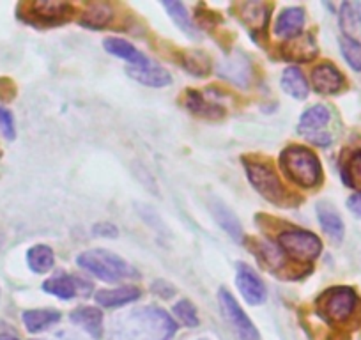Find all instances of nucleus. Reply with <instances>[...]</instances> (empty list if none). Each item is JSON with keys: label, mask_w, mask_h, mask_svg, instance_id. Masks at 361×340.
I'll list each match as a JSON object with an SVG mask.
<instances>
[{"label": "nucleus", "mask_w": 361, "mask_h": 340, "mask_svg": "<svg viewBox=\"0 0 361 340\" xmlns=\"http://www.w3.org/2000/svg\"><path fill=\"white\" fill-rule=\"evenodd\" d=\"M343 178H345L347 185L356 188L357 193H361V151L349 158L345 170H343Z\"/></svg>", "instance_id": "cd10ccee"}, {"label": "nucleus", "mask_w": 361, "mask_h": 340, "mask_svg": "<svg viewBox=\"0 0 361 340\" xmlns=\"http://www.w3.org/2000/svg\"><path fill=\"white\" fill-rule=\"evenodd\" d=\"M186 107H188L193 114H197V116H204V117L224 116V110H221L220 107L214 105V103L206 102L199 92H193V91H190L188 96H186Z\"/></svg>", "instance_id": "a878e982"}, {"label": "nucleus", "mask_w": 361, "mask_h": 340, "mask_svg": "<svg viewBox=\"0 0 361 340\" xmlns=\"http://www.w3.org/2000/svg\"><path fill=\"white\" fill-rule=\"evenodd\" d=\"M279 245L287 255L300 262L314 261L321 255L322 250V243L317 236L308 231H300V229L283 231L279 236Z\"/></svg>", "instance_id": "20e7f679"}, {"label": "nucleus", "mask_w": 361, "mask_h": 340, "mask_svg": "<svg viewBox=\"0 0 361 340\" xmlns=\"http://www.w3.org/2000/svg\"><path fill=\"white\" fill-rule=\"evenodd\" d=\"M340 25L349 34V37H353V34H356L357 29L361 27L360 15L354 11V8L350 4L342 6V11H340Z\"/></svg>", "instance_id": "7c9ffc66"}, {"label": "nucleus", "mask_w": 361, "mask_h": 340, "mask_svg": "<svg viewBox=\"0 0 361 340\" xmlns=\"http://www.w3.org/2000/svg\"><path fill=\"white\" fill-rule=\"evenodd\" d=\"M94 234H98V236H105V238H116L117 236V229L114 227V225H109V224H105V225H96L94 227Z\"/></svg>", "instance_id": "f704fd0d"}, {"label": "nucleus", "mask_w": 361, "mask_h": 340, "mask_svg": "<svg viewBox=\"0 0 361 340\" xmlns=\"http://www.w3.org/2000/svg\"><path fill=\"white\" fill-rule=\"evenodd\" d=\"M280 166L283 174L303 188H312L321 183L322 169L317 156L307 147L301 145H290L280 156Z\"/></svg>", "instance_id": "f257e3e1"}, {"label": "nucleus", "mask_w": 361, "mask_h": 340, "mask_svg": "<svg viewBox=\"0 0 361 340\" xmlns=\"http://www.w3.org/2000/svg\"><path fill=\"white\" fill-rule=\"evenodd\" d=\"M15 95H16L15 83H13L9 78H0V99L9 102L11 98H15Z\"/></svg>", "instance_id": "72a5a7b5"}, {"label": "nucleus", "mask_w": 361, "mask_h": 340, "mask_svg": "<svg viewBox=\"0 0 361 340\" xmlns=\"http://www.w3.org/2000/svg\"><path fill=\"white\" fill-rule=\"evenodd\" d=\"M112 18V9L105 4H92L83 16L80 18V23L83 27H89V29H102Z\"/></svg>", "instance_id": "393cba45"}, {"label": "nucleus", "mask_w": 361, "mask_h": 340, "mask_svg": "<svg viewBox=\"0 0 361 340\" xmlns=\"http://www.w3.org/2000/svg\"><path fill=\"white\" fill-rule=\"evenodd\" d=\"M0 246H2V238H0Z\"/></svg>", "instance_id": "4c0bfd02"}, {"label": "nucleus", "mask_w": 361, "mask_h": 340, "mask_svg": "<svg viewBox=\"0 0 361 340\" xmlns=\"http://www.w3.org/2000/svg\"><path fill=\"white\" fill-rule=\"evenodd\" d=\"M282 89L296 99L308 98V82L298 68H287L282 75Z\"/></svg>", "instance_id": "dca6fc26"}, {"label": "nucleus", "mask_w": 361, "mask_h": 340, "mask_svg": "<svg viewBox=\"0 0 361 340\" xmlns=\"http://www.w3.org/2000/svg\"><path fill=\"white\" fill-rule=\"evenodd\" d=\"M319 221H321L324 232L333 239V241H342L343 221L333 207H329L328 204L319 206Z\"/></svg>", "instance_id": "412c9836"}, {"label": "nucleus", "mask_w": 361, "mask_h": 340, "mask_svg": "<svg viewBox=\"0 0 361 340\" xmlns=\"http://www.w3.org/2000/svg\"><path fill=\"white\" fill-rule=\"evenodd\" d=\"M128 75L137 80L138 83H142V85H147V87H165L172 82L170 73L165 68H161L158 62L151 61V59H147L140 66H130Z\"/></svg>", "instance_id": "6e6552de"}, {"label": "nucleus", "mask_w": 361, "mask_h": 340, "mask_svg": "<svg viewBox=\"0 0 361 340\" xmlns=\"http://www.w3.org/2000/svg\"><path fill=\"white\" fill-rule=\"evenodd\" d=\"M239 291H241L243 298L248 301L250 305H260L266 301V287H264L262 280L245 265H239L238 277H235Z\"/></svg>", "instance_id": "1a4fd4ad"}, {"label": "nucleus", "mask_w": 361, "mask_h": 340, "mask_svg": "<svg viewBox=\"0 0 361 340\" xmlns=\"http://www.w3.org/2000/svg\"><path fill=\"white\" fill-rule=\"evenodd\" d=\"M0 131L4 133V137L8 140H15V119H13V114L9 110H6L4 107H0Z\"/></svg>", "instance_id": "473e14b6"}, {"label": "nucleus", "mask_w": 361, "mask_h": 340, "mask_svg": "<svg viewBox=\"0 0 361 340\" xmlns=\"http://www.w3.org/2000/svg\"><path fill=\"white\" fill-rule=\"evenodd\" d=\"M27 265L34 273H47L54 268V250L47 245H36L27 252Z\"/></svg>", "instance_id": "a211bd4d"}, {"label": "nucleus", "mask_w": 361, "mask_h": 340, "mask_svg": "<svg viewBox=\"0 0 361 340\" xmlns=\"http://www.w3.org/2000/svg\"><path fill=\"white\" fill-rule=\"evenodd\" d=\"M329 119H331L329 110L324 105H315L301 116L300 124H298V131L301 135H305L307 138L314 137V135L322 133V130L328 126Z\"/></svg>", "instance_id": "f8f14e48"}, {"label": "nucleus", "mask_w": 361, "mask_h": 340, "mask_svg": "<svg viewBox=\"0 0 361 340\" xmlns=\"http://www.w3.org/2000/svg\"><path fill=\"white\" fill-rule=\"evenodd\" d=\"M71 11L64 2H51V0H37L30 4H22L18 8V16L32 25H57Z\"/></svg>", "instance_id": "423d86ee"}, {"label": "nucleus", "mask_w": 361, "mask_h": 340, "mask_svg": "<svg viewBox=\"0 0 361 340\" xmlns=\"http://www.w3.org/2000/svg\"><path fill=\"white\" fill-rule=\"evenodd\" d=\"M357 298L349 287H333L324 293L319 301L321 314L331 322H343L353 315Z\"/></svg>", "instance_id": "39448f33"}, {"label": "nucleus", "mask_w": 361, "mask_h": 340, "mask_svg": "<svg viewBox=\"0 0 361 340\" xmlns=\"http://www.w3.org/2000/svg\"><path fill=\"white\" fill-rule=\"evenodd\" d=\"M163 8L169 11L170 18L173 20V23H176L177 27H179L183 32L188 34L190 37H197L199 34H197V29L195 25H193L192 18H190L188 11H186V8L180 2H173V0H166V2H163Z\"/></svg>", "instance_id": "4be33fe9"}, {"label": "nucleus", "mask_w": 361, "mask_h": 340, "mask_svg": "<svg viewBox=\"0 0 361 340\" xmlns=\"http://www.w3.org/2000/svg\"><path fill=\"white\" fill-rule=\"evenodd\" d=\"M218 300H220L221 312H224V315L227 317V321L232 324V328L235 329V333L239 335V339L241 340H260V335H259V332H257L255 326H253V322L250 321L248 315L243 312V308L239 307L238 301L234 300V296H232L228 291L220 289V293H218Z\"/></svg>", "instance_id": "0eeeda50"}, {"label": "nucleus", "mask_w": 361, "mask_h": 340, "mask_svg": "<svg viewBox=\"0 0 361 340\" xmlns=\"http://www.w3.org/2000/svg\"><path fill=\"white\" fill-rule=\"evenodd\" d=\"M257 253H259V257L264 261V265L269 266L271 269H279L283 266L282 252L275 245H271V243H260L259 252Z\"/></svg>", "instance_id": "c85d7f7f"}, {"label": "nucleus", "mask_w": 361, "mask_h": 340, "mask_svg": "<svg viewBox=\"0 0 361 340\" xmlns=\"http://www.w3.org/2000/svg\"><path fill=\"white\" fill-rule=\"evenodd\" d=\"M202 340H204V339H202Z\"/></svg>", "instance_id": "ea45409f"}, {"label": "nucleus", "mask_w": 361, "mask_h": 340, "mask_svg": "<svg viewBox=\"0 0 361 340\" xmlns=\"http://www.w3.org/2000/svg\"><path fill=\"white\" fill-rule=\"evenodd\" d=\"M305 25V11L301 8H289L282 11L276 20L275 32L283 40H294L301 36Z\"/></svg>", "instance_id": "9b49d317"}, {"label": "nucleus", "mask_w": 361, "mask_h": 340, "mask_svg": "<svg viewBox=\"0 0 361 340\" xmlns=\"http://www.w3.org/2000/svg\"><path fill=\"white\" fill-rule=\"evenodd\" d=\"M71 319L76 324L82 326L83 329L90 333L92 336L102 335L103 329V314L94 307H82L71 314Z\"/></svg>", "instance_id": "f3484780"}, {"label": "nucleus", "mask_w": 361, "mask_h": 340, "mask_svg": "<svg viewBox=\"0 0 361 340\" xmlns=\"http://www.w3.org/2000/svg\"><path fill=\"white\" fill-rule=\"evenodd\" d=\"M22 319L30 333H39L55 324L61 319V314L57 310H27L23 312Z\"/></svg>", "instance_id": "aec40b11"}, {"label": "nucleus", "mask_w": 361, "mask_h": 340, "mask_svg": "<svg viewBox=\"0 0 361 340\" xmlns=\"http://www.w3.org/2000/svg\"><path fill=\"white\" fill-rule=\"evenodd\" d=\"M317 43H315L314 36H310V34H301V36L294 37L283 47L286 59L298 62L312 61L317 55Z\"/></svg>", "instance_id": "ddd939ff"}, {"label": "nucleus", "mask_w": 361, "mask_h": 340, "mask_svg": "<svg viewBox=\"0 0 361 340\" xmlns=\"http://www.w3.org/2000/svg\"><path fill=\"white\" fill-rule=\"evenodd\" d=\"M76 265L103 282H119V280L135 275L133 269L124 259L103 248L80 253Z\"/></svg>", "instance_id": "f03ea898"}, {"label": "nucleus", "mask_w": 361, "mask_h": 340, "mask_svg": "<svg viewBox=\"0 0 361 340\" xmlns=\"http://www.w3.org/2000/svg\"><path fill=\"white\" fill-rule=\"evenodd\" d=\"M0 340H18V339H15V336L11 335H0Z\"/></svg>", "instance_id": "e433bc0d"}, {"label": "nucleus", "mask_w": 361, "mask_h": 340, "mask_svg": "<svg viewBox=\"0 0 361 340\" xmlns=\"http://www.w3.org/2000/svg\"><path fill=\"white\" fill-rule=\"evenodd\" d=\"M173 314H176V317L179 319L183 324L188 326V328H195V326L199 324V317H197L195 307H193L188 300H180L179 303H176V307H173Z\"/></svg>", "instance_id": "c756f323"}, {"label": "nucleus", "mask_w": 361, "mask_h": 340, "mask_svg": "<svg viewBox=\"0 0 361 340\" xmlns=\"http://www.w3.org/2000/svg\"><path fill=\"white\" fill-rule=\"evenodd\" d=\"M105 50L109 54L116 55V57L123 59V61L130 62L131 66H140L147 61V57L140 54L133 44L124 40H117V37H110V40L105 41Z\"/></svg>", "instance_id": "2eb2a0df"}, {"label": "nucleus", "mask_w": 361, "mask_h": 340, "mask_svg": "<svg viewBox=\"0 0 361 340\" xmlns=\"http://www.w3.org/2000/svg\"><path fill=\"white\" fill-rule=\"evenodd\" d=\"M185 66L186 69H190V73H193V75L204 76L209 73V61H207L206 55L200 54V51H193V54H190L188 57H186Z\"/></svg>", "instance_id": "2f4dec72"}, {"label": "nucleus", "mask_w": 361, "mask_h": 340, "mask_svg": "<svg viewBox=\"0 0 361 340\" xmlns=\"http://www.w3.org/2000/svg\"><path fill=\"white\" fill-rule=\"evenodd\" d=\"M43 289L47 291L48 294H54V296L61 298V300H71L76 294V284L71 277L59 275L47 280V282L43 284Z\"/></svg>", "instance_id": "b1692460"}, {"label": "nucleus", "mask_w": 361, "mask_h": 340, "mask_svg": "<svg viewBox=\"0 0 361 340\" xmlns=\"http://www.w3.org/2000/svg\"><path fill=\"white\" fill-rule=\"evenodd\" d=\"M312 85L321 95H335L342 89L343 76L335 66L321 64L312 71Z\"/></svg>", "instance_id": "9d476101"}, {"label": "nucleus", "mask_w": 361, "mask_h": 340, "mask_svg": "<svg viewBox=\"0 0 361 340\" xmlns=\"http://www.w3.org/2000/svg\"><path fill=\"white\" fill-rule=\"evenodd\" d=\"M239 16L250 29L262 30L267 23V8L260 2H245L238 6Z\"/></svg>", "instance_id": "6ab92c4d"}, {"label": "nucleus", "mask_w": 361, "mask_h": 340, "mask_svg": "<svg viewBox=\"0 0 361 340\" xmlns=\"http://www.w3.org/2000/svg\"><path fill=\"white\" fill-rule=\"evenodd\" d=\"M347 207H349L356 217L361 218V193H354V195L347 200Z\"/></svg>", "instance_id": "c9c22d12"}, {"label": "nucleus", "mask_w": 361, "mask_h": 340, "mask_svg": "<svg viewBox=\"0 0 361 340\" xmlns=\"http://www.w3.org/2000/svg\"><path fill=\"white\" fill-rule=\"evenodd\" d=\"M246 174H248V179L253 185V188L264 199L276 204V206H286V204H289V193L282 186L279 176L275 174V170H271L269 166L262 165V163L253 162L246 163Z\"/></svg>", "instance_id": "7ed1b4c3"}, {"label": "nucleus", "mask_w": 361, "mask_h": 340, "mask_svg": "<svg viewBox=\"0 0 361 340\" xmlns=\"http://www.w3.org/2000/svg\"><path fill=\"white\" fill-rule=\"evenodd\" d=\"M0 154H2V152H0Z\"/></svg>", "instance_id": "58836bf2"}, {"label": "nucleus", "mask_w": 361, "mask_h": 340, "mask_svg": "<svg viewBox=\"0 0 361 340\" xmlns=\"http://www.w3.org/2000/svg\"><path fill=\"white\" fill-rule=\"evenodd\" d=\"M213 214H214V218H216L218 224H220L221 227H224L225 231H227L228 234L235 239V241H241L243 239L241 224H239L238 218L234 217V213H232V211H228L224 204L214 202L213 204Z\"/></svg>", "instance_id": "5701e85b"}, {"label": "nucleus", "mask_w": 361, "mask_h": 340, "mask_svg": "<svg viewBox=\"0 0 361 340\" xmlns=\"http://www.w3.org/2000/svg\"><path fill=\"white\" fill-rule=\"evenodd\" d=\"M138 298H140V291L135 286H123L117 287V289H102L96 293V301L106 308L128 305L131 301L138 300Z\"/></svg>", "instance_id": "4468645a"}, {"label": "nucleus", "mask_w": 361, "mask_h": 340, "mask_svg": "<svg viewBox=\"0 0 361 340\" xmlns=\"http://www.w3.org/2000/svg\"><path fill=\"white\" fill-rule=\"evenodd\" d=\"M340 50H342L343 59L354 71H361V43L354 37L343 36L340 40Z\"/></svg>", "instance_id": "bb28decb"}]
</instances>
